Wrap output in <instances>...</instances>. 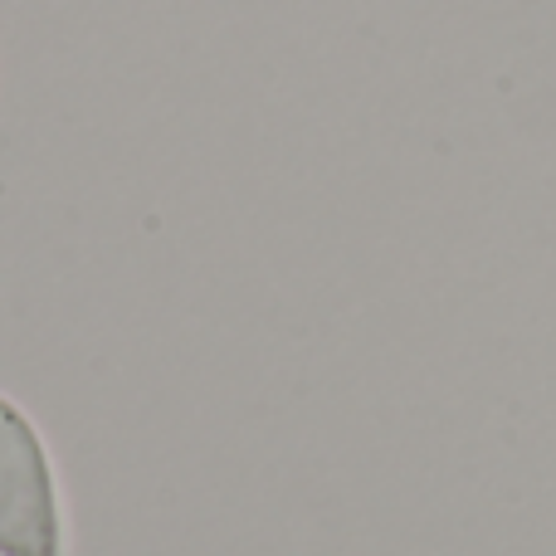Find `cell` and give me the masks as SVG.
<instances>
[{"label":"cell","mask_w":556,"mask_h":556,"mask_svg":"<svg viewBox=\"0 0 556 556\" xmlns=\"http://www.w3.org/2000/svg\"><path fill=\"white\" fill-rule=\"evenodd\" d=\"M0 556H64L54 464L10 395H0Z\"/></svg>","instance_id":"1"}]
</instances>
